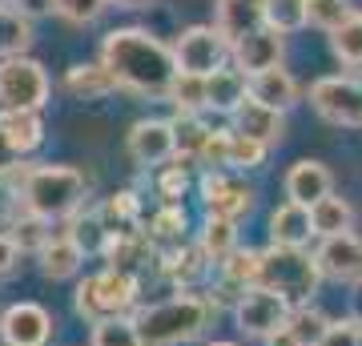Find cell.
I'll list each match as a JSON object with an SVG mask.
<instances>
[{
  "instance_id": "c3c4849f",
  "label": "cell",
  "mask_w": 362,
  "mask_h": 346,
  "mask_svg": "<svg viewBox=\"0 0 362 346\" xmlns=\"http://www.w3.org/2000/svg\"><path fill=\"white\" fill-rule=\"evenodd\" d=\"M21 8H25L28 16H37V13H52V0H16Z\"/></svg>"
},
{
  "instance_id": "f546056e",
  "label": "cell",
  "mask_w": 362,
  "mask_h": 346,
  "mask_svg": "<svg viewBox=\"0 0 362 346\" xmlns=\"http://www.w3.org/2000/svg\"><path fill=\"white\" fill-rule=\"evenodd\" d=\"M149 238L141 233H113L109 242H105V258H109V270H121V274H133V270L141 266L145 258H149Z\"/></svg>"
},
{
  "instance_id": "603a6c76",
  "label": "cell",
  "mask_w": 362,
  "mask_h": 346,
  "mask_svg": "<svg viewBox=\"0 0 362 346\" xmlns=\"http://www.w3.org/2000/svg\"><path fill=\"white\" fill-rule=\"evenodd\" d=\"M85 262V250H81L69 233H52L49 246L40 250V274L52 278V282H61V278H73Z\"/></svg>"
},
{
  "instance_id": "d6986e66",
  "label": "cell",
  "mask_w": 362,
  "mask_h": 346,
  "mask_svg": "<svg viewBox=\"0 0 362 346\" xmlns=\"http://www.w3.org/2000/svg\"><path fill=\"white\" fill-rule=\"evenodd\" d=\"M0 133L16 154L28 157L45 142V117H40V109H0Z\"/></svg>"
},
{
  "instance_id": "ee69618b",
  "label": "cell",
  "mask_w": 362,
  "mask_h": 346,
  "mask_svg": "<svg viewBox=\"0 0 362 346\" xmlns=\"http://www.w3.org/2000/svg\"><path fill=\"white\" fill-rule=\"evenodd\" d=\"M358 342H362V322L342 318V322H330V326H326V334L314 346H358Z\"/></svg>"
},
{
  "instance_id": "5b68a950",
  "label": "cell",
  "mask_w": 362,
  "mask_h": 346,
  "mask_svg": "<svg viewBox=\"0 0 362 346\" xmlns=\"http://www.w3.org/2000/svg\"><path fill=\"white\" fill-rule=\"evenodd\" d=\"M137 302V278L121 274V270H101L77 286V314L85 322H109V318H125Z\"/></svg>"
},
{
  "instance_id": "3957f363",
  "label": "cell",
  "mask_w": 362,
  "mask_h": 346,
  "mask_svg": "<svg viewBox=\"0 0 362 346\" xmlns=\"http://www.w3.org/2000/svg\"><path fill=\"white\" fill-rule=\"evenodd\" d=\"M214 310L218 306L202 294H177L157 302V306H145L133 318V326L141 334V346H181V342H194L197 334L206 330Z\"/></svg>"
},
{
  "instance_id": "f35d334b",
  "label": "cell",
  "mask_w": 362,
  "mask_h": 346,
  "mask_svg": "<svg viewBox=\"0 0 362 346\" xmlns=\"http://www.w3.org/2000/svg\"><path fill=\"white\" fill-rule=\"evenodd\" d=\"M73 242L85 250V254H97V250H105V242H109V230H105V221L97 209H85V214H73V233H69Z\"/></svg>"
},
{
  "instance_id": "1f68e13d",
  "label": "cell",
  "mask_w": 362,
  "mask_h": 346,
  "mask_svg": "<svg viewBox=\"0 0 362 346\" xmlns=\"http://www.w3.org/2000/svg\"><path fill=\"white\" fill-rule=\"evenodd\" d=\"M330 52L338 57L342 69H362V13H354L346 25L330 33Z\"/></svg>"
},
{
  "instance_id": "f1b7e54d",
  "label": "cell",
  "mask_w": 362,
  "mask_h": 346,
  "mask_svg": "<svg viewBox=\"0 0 362 346\" xmlns=\"http://www.w3.org/2000/svg\"><path fill=\"white\" fill-rule=\"evenodd\" d=\"M197 250L206 254V262L221 266V262L238 250V221L206 218V226H202V233H197Z\"/></svg>"
},
{
  "instance_id": "8d00e7d4",
  "label": "cell",
  "mask_w": 362,
  "mask_h": 346,
  "mask_svg": "<svg viewBox=\"0 0 362 346\" xmlns=\"http://www.w3.org/2000/svg\"><path fill=\"white\" fill-rule=\"evenodd\" d=\"M358 13L350 0H306V25L322 28V33H334L338 25H346L350 16Z\"/></svg>"
},
{
  "instance_id": "44dd1931",
  "label": "cell",
  "mask_w": 362,
  "mask_h": 346,
  "mask_svg": "<svg viewBox=\"0 0 362 346\" xmlns=\"http://www.w3.org/2000/svg\"><path fill=\"white\" fill-rule=\"evenodd\" d=\"M310 209L306 205H294V202H282L278 209L270 214V246H294V250H302V246L310 242Z\"/></svg>"
},
{
  "instance_id": "7dc6e473",
  "label": "cell",
  "mask_w": 362,
  "mask_h": 346,
  "mask_svg": "<svg viewBox=\"0 0 362 346\" xmlns=\"http://www.w3.org/2000/svg\"><path fill=\"white\" fill-rule=\"evenodd\" d=\"M16 262H21V250H16V242L8 238V233H0V278H4V274H13Z\"/></svg>"
},
{
  "instance_id": "74e56055",
  "label": "cell",
  "mask_w": 362,
  "mask_h": 346,
  "mask_svg": "<svg viewBox=\"0 0 362 346\" xmlns=\"http://www.w3.org/2000/svg\"><path fill=\"white\" fill-rule=\"evenodd\" d=\"M326 326H330V322H326L318 310L294 306V310H290V322H286V330H282V334H290L298 346H314V342H318V338L326 334Z\"/></svg>"
},
{
  "instance_id": "4dcf8cb0",
  "label": "cell",
  "mask_w": 362,
  "mask_h": 346,
  "mask_svg": "<svg viewBox=\"0 0 362 346\" xmlns=\"http://www.w3.org/2000/svg\"><path fill=\"white\" fill-rule=\"evenodd\" d=\"M4 233L16 242V250H21V254H28V250H37V254H40V250L49 246V238H52V221H45V218H37V214L21 209V214H16V221Z\"/></svg>"
},
{
  "instance_id": "ab89813d",
  "label": "cell",
  "mask_w": 362,
  "mask_h": 346,
  "mask_svg": "<svg viewBox=\"0 0 362 346\" xmlns=\"http://www.w3.org/2000/svg\"><path fill=\"white\" fill-rule=\"evenodd\" d=\"M89 346H141V334L133 326V318H109L93 326Z\"/></svg>"
},
{
  "instance_id": "5bb4252c",
  "label": "cell",
  "mask_w": 362,
  "mask_h": 346,
  "mask_svg": "<svg viewBox=\"0 0 362 346\" xmlns=\"http://www.w3.org/2000/svg\"><path fill=\"white\" fill-rule=\"evenodd\" d=\"M125 145H129V157L137 166H165L173 157V125L161 117H145L129 129Z\"/></svg>"
},
{
  "instance_id": "ba28073f",
  "label": "cell",
  "mask_w": 362,
  "mask_h": 346,
  "mask_svg": "<svg viewBox=\"0 0 362 346\" xmlns=\"http://www.w3.org/2000/svg\"><path fill=\"white\" fill-rule=\"evenodd\" d=\"M314 113L330 125L362 129V81L358 77H318L310 85Z\"/></svg>"
},
{
  "instance_id": "b9f144b4",
  "label": "cell",
  "mask_w": 362,
  "mask_h": 346,
  "mask_svg": "<svg viewBox=\"0 0 362 346\" xmlns=\"http://www.w3.org/2000/svg\"><path fill=\"white\" fill-rule=\"evenodd\" d=\"M189 190V166L185 161H173V166H161L157 169V197L165 205H177Z\"/></svg>"
},
{
  "instance_id": "277c9868",
  "label": "cell",
  "mask_w": 362,
  "mask_h": 346,
  "mask_svg": "<svg viewBox=\"0 0 362 346\" xmlns=\"http://www.w3.org/2000/svg\"><path fill=\"white\" fill-rule=\"evenodd\" d=\"M322 274H318V262L306 250H294V246H266L262 250V274L258 286L282 294L290 306L294 302H306V298L318 290Z\"/></svg>"
},
{
  "instance_id": "9c48e42d",
  "label": "cell",
  "mask_w": 362,
  "mask_h": 346,
  "mask_svg": "<svg viewBox=\"0 0 362 346\" xmlns=\"http://www.w3.org/2000/svg\"><path fill=\"white\" fill-rule=\"evenodd\" d=\"M169 49H173L177 73H197V77H209V73L221 69L226 57H230V45L218 37L214 25H189L185 33H177V40H173Z\"/></svg>"
},
{
  "instance_id": "4fadbf2b",
  "label": "cell",
  "mask_w": 362,
  "mask_h": 346,
  "mask_svg": "<svg viewBox=\"0 0 362 346\" xmlns=\"http://www.w3.org/2000/svg\"><path fill=\"white\" fill-rule=\"evenodd\" d=\"M233 57V69L238 73H246V77H254V73H266V69H278L286 57V40L274 33V28H254L250 37H242L238 45L230 49Z\"/></svg>"
},
{
  "instance_id": "7c38bea8",
  "label": "cell",
  "mask_w": 362,
  "mask_h": 346,
  "mask_svg": "<svg viewBox=\"0 0 362 346\" xmlns=\"http://www.w3.org/2000/svg\"><path fill=\"white\" fill-rule=\"evenodd\" d=\"M52 314L37 302H13L0 314V338L8 346H45L52 338Z\"/></svg>"
},
{
  "instance_id": "d6a6232c",
  "label": "cell",
  "mask_w": 362,
  "mask_h": 346,
  "mask_svg": "<svg viewBox=\"0 0 362 346\" xmlns=\"http://www.w3.org/2000/svg\"><path fill=\"white\" fill-rule=\"evenodd\" d=\"M165 101L173 105L177 113H197V109H206V77H197V73H177V77L169 81Z\"/></svg>"
},
{
  "instance_id": "8992f818",
  "label": "cell",
  "mask_w": 362,
  "mask_h": 346,
  "mask_svg": "<svg viewBox=\"0 0 362 346\" xmlns=\"http://www.w3.org/2000/svg\"><path fill=\"white\" fill-rule=\"evenodd\" d=\"M49 73L33 57L0 61V109H45L49 105Z\"/></svg>"
},
{
  "instance_id": "ffe728a7",
  "label": "cell",
  "mask_w": 362,
  "mask_h": 346,
  "mask_svg": "<svg viewBox=\"0 0 362 346\" xmlns=\"http://www.w3.org/2000/svg\"><path fill=\"white\" fill-rule=\"evenodd\" d=\"M250 81V97L258 105H266V109H278V113H286L290 105H298V81L290 77V69H266V73H254Z\"/></svg>"
},
{
  "instance_id": "30bf717a",
  "label": "cell",
  "mask_w": 362,
  "mask_h": 346,
  "mask_svg": "<svg viewBox=\"0 0 362 346\" xmlns=\"http://www.w3.org/2000/svg\"><path fill=\"white\" fill-rule=\"evenodd\" d=\"M254 185L246 178H238V173H209L202 181V202H206V218H226V221H242L254 209Z\"/></svg>"
},
{
  "instance_id": "d4e9b609",
  "label": "cell",
  "mask_w": 362,
  "mask_h": 346,
  "mask_svg": "<svg viewBox=\"0 0 362 346\" xmlns=\"http://www.w3.org/2000/svg\"><path fill=\"white\" fill-rule=\"evenodd\" d=\"M65 89L81 101H97V97H109L117 89V81L101 61H81L65 73Z\"/></svg>"
},
{
  "instance_id": "52a82bcc",
  "label": "cell",
  "mask_w": 362,
  "mask_h": 346,
  "mask_svg": "<svg viewBox=\"0 0 362 346\" xmlns=\"http://www.w3.org/2000/svg\"><path fill=\"white\" fill-rule=\"evenodd\" d=\"M290 302L282 294H274L266 286H250L246 294L238 298V306H233V322H238V330L250 334V338H266L270 342L274 334L286 330V322H290Z\"/></svg>"
},
{
  "instance_id": "ac0fdd59",
  "label": "cell",
  "mask_w": 362,
  "mask_h": 346,
  "mask_svg": "<svg viewBox=\"0 0 362 346\" xmlns=\"http://www.w3.org/2000/svg\"><path fill=\"white\" fill-rule=\"evenodd\" d=\"M37 40V28H33V16L13 4V0H0V61L8 57H28Z\"/></svg>"
},
{
  "instance_id": "60d3db41",
  "label": "cell",
  "mask_w": 362,
  "mask_h": 346,
  "mask_svg": "<svg viewBox=\"0 0 362 346\" xmlns=\"http://www.w3.org/2000/svg\"><path fill=\"white\" fill-rule=\"evenodd\" d=\"M266 166V145L250 142L242 133L230 129V154H226V169H262Z\"/></svg>"
},
{
  "instance_id": "bcb514c9",
  "label": "cell",
  "mask_w": 362,
  "mask_h": 346,
  "mask_svg": "<svg viewBox=\"0 0 362 346\" xmlns=\"http://www.w3.org/2000/svg\"><path fill=\"white\" fill-rule=\"evenodd\" d=\"M21 161H25V157L16 154L13 145L4 142V133H0V181H4V178H13L16 169H21Z\"/></svg>"
},
{
  "instance_id": "2e32d148",
  "label": "cell",
  "mask_w": 362,
  "mask_h": 346,
  "mask_svg": "<svg viewBox=\"0 0 362 346\" xmlns=\"http://www.w3.org/2000/svg\"><path fill=\"white\" fill-rule=\"evenodd\" d=\"M230 129L270 149V145H278L286 137V117L278 113V109H266V105H258L254 97H246V101L230 113Z\"/></svg>"
},
{
  "instance_id": "e575fe53",
  "label": "cell",
  "mask_w": 362,
  "mask_h": 346,
  "mask_svg": "<svg viewBox=\"0 0 362 346\" xmlns=\"http://www.w3.org/2000/svg\"><path fill=\"white\" fill-rule=\"evenodd\" d=\"M266 28H274L278 37L306 28V0H266Z\"/></svg>"
},
{
  "instance_id": "484cf974",
  "label": "cell",
  "mask_w": 362,
  "mask_h": 346,
  "mask_svg": "<svg viewBox=\"0 0 362 346\" xmlns=\"http://www.w3.org/2000/svg\"><path fill=\"white\" fill-rule=\"evenodd\" d=\"M149 246L161 250V254H173L185 246V209L181 205H161L153 218H149V230H145Z\"/></svg>"
},
{
  "instance_id": "e0dca14e",
  "label": "cell",
  "mask_w": 362,
  "mask_h": 346,
  "mask_svg": "<svg viewBox=\"0 0 362 346\" xmlns=\"http://www.w3.org/2000/svg\"><path fill=\"white\" fill-rule=\"evenodd\" d=\"M330 193H334V173L322 161H294L290 166V173H286V202L310 209L314 202H322Z\"/></svg>"
},
{
  "instance_id": "7402d4cb",
  "label": "cell",
  "mask_w": 362,
  "mask_h": 346,
  "mask_svg": "<svg viewBox=\"0 0 362 346\" xmlns=\"http://www.w3.org/2000/svg\"><path fill=\"white\" fill-rule=\"evenodd\" d=\"M250 97V81L246 73H238V69H214L206 77V109H218V113H233L238 105Z\"/></svg>"
},
{
  "instance_id": "83f0119b",
  "label": "cell",
  "mask_w": 362,
  "mask_h": 346,
  "mask_svg": "<svg viewBox=\"0 0 362 346\" xmlns=\"http://www.w3.org/2000/svg\"><path fill=\"white\" fill-rule=\"evenodd\" d=\"M310 226L318 238H334V233H350V226H354V205L346 202V197H322V202L310 205Z\"/></svg>"
},
{
  "instance_id": "f6af8a7d",
  "label": "cell",
  "mask_w": 362,
  "mask_h": 346,
  "mask_svg": "<svg viewBox=\"0 0 362 346\" xmlns=\"http://www.w3.org/2000/svg\"><path fill=\"white\" fill-rule=\"evenodd\" d=\"M16 214H21V190L0 181V233L16 221Z\"/></svg>"
},
{
  "instance_id": "6da1fadb",
  "label": "cell",
  "mask_w": 362,
  "mask_h": 346,
  "mask_svg": "<svg viewBox=\"0 0 362 346\" xmlns=\"http://www.w3.org/2000/svg\"><path fill=\"white\" fill-rule=\"evenodd\" d=\"M101 64L113 73L117 89H129L145 101H165L169 81L177 77L173 49L149 28H113L101 40Z\"/></svg>"
},
{
  "instance_id": "4316f807",
  "label": "cell",
  "mask_w": 362,
  "mask_h": 346,
  "mask_svg": "<svg viewBox=\"0 0 362 346\" xmlns=\"http://www.w3.org/2000/svg\"><path fill=\"white\" fill-rule=\"evenodd\" d=\"M97 214H101L109 238H113V233H141V202H137V193H129V190L113 193Z\"/></svg>"
},
{
  "instance_id": "816d5d0a",
  "label": "cell",
  "mask_w": 362,
  "mask_h": 346,
  "mask_svg": "<svg viewBox=\"0 0 362 346\" xmlns=\"http://www.w3.org/2000/svg\"><path fill=\"white\" fill-rule=\"evenodd\" d=\"M209 346H238V342H209Z\"/></svg>"
},
{
  "instance_id": "d590c367",
  "label": "cell",
  "mask_w": 362,
  "mask_h": 346,
  "mask_svg": "<svg viewBox=\"0 0 362 346\" xmlns=\"http://www.w3.org/2000/svg\"><path fill=\"white\" fill-rule=\"evenodd\" d=\"M206 254L197 250V246H181V250H173V254H165V274L173 278L177 286H189L197 282L202 274H206Z\"/></svg>"
},
{
  "instance_id": "f5cc1de1",
  "label": "cell",
  "mask_w": 362,
  "mask_h": 346,
  "mask_svg": "<svg viewBox=\"0 0 362 346\" xmlns=\"http://www.w3.org/2000/svg\"><path fill=\"white\" fill-rule=\"evenodd\" d=\"M358 346H362V342H358Z\"/></svg>"
},
{
  "instance_id": "7a4b0ae2",
  "label": "cell",
  "mask_w": 362,
  "mask_h": 346,
  "mask_svg": "<svg viewBox=\"0 0 362 346\" xmlns=\"http://www.w3.org/2000/svg\"><path fill=\"white\" fill-rule=\"evenodd\" d=\"M21 209L37 214L45 221H61L81 214L89 197V178L73 166H33L21 178Z\"/></svg>"
},
{
  "instance_id": "f907efd6",
  "label": "cell",
  "mask_w": 362,
  "mask_h": 346,
  "mask_svg": "<svg viewBox=\"0 0 362 346\" xmlns=\"http://www.w3.org/2000/svg\"><path fill=\"white\" fill-rule=\"evenodd\" d=\"M109 4H117V8H141L145 0H109Z\"/></svg>"
},
{
  "instance_id": "681fc988",
  "label": "cell",
  "mask_w": 362,
  "mask_h": 346,
  "mask_svg": "<svg viewBox=\"0 0 362 346\" xmlns=\"http://www.w3.org/2000/svg\"><path fill=\"white\" fill-rule=\"evenodd\" d=\"M270 346H298V342L290 338V334H274V338H270Z\"/></svg>"
},
{
  "instance_id": "7bdbcfd3",
  "label": "cell",
  "mask_w": 362,
  "mask_h": 346,
  "mask_svg": "<svg viewBox=\"0 0 362 346\" xmlns=\"http://www.w3.org/2000/svg\"><path fill=\"white\" fill-rule=\"evenodd\" d=\"M105 8H109V0H52V13L65 25H93V21H101Z\"/></svg>"
},
{
  "instance_id": "cb8c5ba5",
  "label": "cell",
  "mask_w": 362,
  "mask_h": 346,
  "mask_svg": "<svg viewBox=\"0 0 362 346\" xmlns=\"http://www.w3.org/2000/svg\"><path fill=\"white\" fill-rule=\"evenodd\" d=\"M169 125H173V157H177V161H202L209 137H214V129H209L197 113H177Z\"/></svg>"
},
{
  "instance_id": "9a60e30c",
  "label": "cell",
  "mask_w": 362,
  "mask_h": 346,
  "mask_svg": "<svg viewBox=\"0 0 362 346\" xmlns=\"http://www.w3.org/2000/svg\"><path fill=\"white\" fill-rule=\"evenodd\" d=\"M262 25H266V0H214V28L230 49Z\"/></svg>"
},
{
  "instance_id": "8fae6325",
  "label": "cell",
  "mask_w": 362,
  "mask_h": 346,
  "mask_svg": "<svg viewBox=\"0 0 362 346\" xmlns=\"http://www.w3.org/2000/svg\"><path fill=\"white\" fill-rule=\"evenodd\" d=\"M314 262H318V274L330 282H362V238L354 230L322 238V246L314 250Z\"/></svg>"
},
{
  "instance_id": "836d02e7",
  "label": "cell",
  "mask_w": 362,
  "mask_h": 346,
  "mask_svg": "<svg viewBox=\"0 0 362 346\" xmlns=\"http://www.w3.org/2000/svg\"><path fill=\"white\" fill-rule=\"evenodd\" d=\"M258 274H262V250H233L226 262H221V278L238 290H250L258 286Z\"/></svg>"
}]
</instances>
